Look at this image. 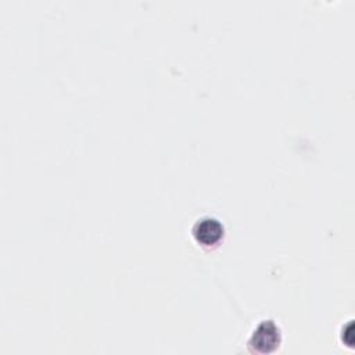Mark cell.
<instances>
[{"instance_id": "1", "label": "cell", "mask_w": 355, "mask_h": 355, "mask_svg": "<svg viewBox=\"0 0 355 355\" xmlns=\"http://www.w3.org/2000/svg\"><path fill=\"white\" fill-rule=\"evenodd\" d=\"M282 344V331L275 320L266 319L257 324L250 340L248 348L257 354H272Z\"/></svg>"}, {"instance_id": "2", "label": "cell", "mask_w": 355, "mask_h": 355, "mask_svg": "<svg viewBox=\"0 0 355 355\" xmlns=\"http://www.w3.org/2000/svg\"><path fill=\"white\" fill-rule=\"evenodd\" d=\"M191 236L198 245L204 248H212L222 241L225 236V227L218 218L207 215L198 218L193 223Z\"/></svg>"}]
</instances>
